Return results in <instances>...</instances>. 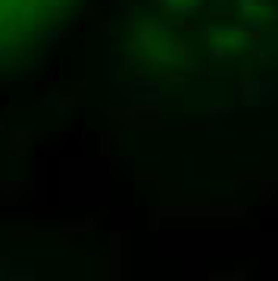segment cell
Segmentation results:
<instances>
[{
  "mask_svg": "<svg viewBox=\"0 0 278 281\" xmlns=\"http://www.w3.org/2000/svg\"><path fill=\"white\" fill-rule=\"evenodd\" d=\"M63 0H0V47L25 35L28 28H38L41 19L56 9Z\"/></svg>",
  "mask_w": 278,
  "mask_h": 281,
  "instance_id": "6da1fadb",
  "label": "cell"
}]
</instances>
